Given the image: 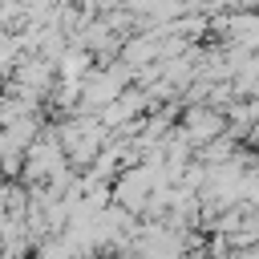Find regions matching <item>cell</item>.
<instances>
[{
  "mask_svg": "<svg viewBox=\"0 0 259 259\" xmlns=\"http://www.w3.org/2000/svg\"><path fill=\"white\" fill-rule=\"evenodd\" d=\"M227 0H198V8H206V12H214V8H223Z\"/></svg>",
  "mask_w": 259,
  "mask_h": 259,
  "instance_id": "obj_3",
  "label": "cell"
},
{
  "mask_svg": "<svg viewBox=\"0 0 259 259\" xmlns=\"http://www.w3.org/2000/svg\"><path fill=\"white\" fill-rule=\"evenodd\" d=\"M223 130H227V121H223L219 113H206V109H194V113H186V142H194V146H206V142H214Z\"/></svg>",
  "mask_w": 259,
  "mask_h": 259,
  "instance_id": "obj_1",
  "label": "cell"
},
{
  "mask_svg": "<svg viewBox=\"0 0 259 259\" xmlns=\"http://www.w3.org/2000/svg\"><path fill=\"white\" fill-rule=\"evenodd\" d=\"M85 65H89V53H81V49H77V53H65V57H61V73H65L69 81H77V77L85 73Z\"/></svg>",
  "mask_w": 259,
  "mask_h": 259,
  "instance_id": "obj_2",
  "label": "cell"
}]
</instances>
